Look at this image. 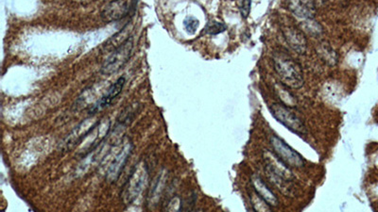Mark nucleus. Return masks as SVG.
I'll return each instance as SVG.
<instances>
[{
    "label": "nucleus",
    "mask_w": 378,
    "mask_h": 212,
    "mask_svg": "<svg viewBox=\"0 0 378 212\" xmlns=\"http://www.w3.org/2000/svg\"><path fill=\"white\" fill-rule=\"evenodd\" d=\"M273 64L276 73L286 87L292 89L303 87L305 83L303 69L290 56L284 52L274 54Z\"/></svg>",
    "instance_id": "nucleus-1"
},
{
    "label": "nucleus",
    "mask_w": 378,
    "mask_h": 212,
    "mask_svg": "<svg viewBox=\"0 0 378 212\" xmlns=\"http://www.w3.org/2000/svg\"><path fill=\"white\" fill-rule=\"evenodd\" d=\"M148 177L147 164L143 161L136 164L122 188L120 195L125 205H131L139 196L148 181Z\"/></svg>",
    "instance_id": "nucleus-2"
},
{
    "label": "nucleus",
    "mask_w": 378,
    "mask_h": 212,
    "mask_svg": "<svg viewBox=\"0 0 378 212\" xmlns=\"http://www.w3.org/2000/svg\"><path fill=\"white\" fill-rule=\"evenodd\" d=\"M134 37L131 36L121 45L116 48L100 68L102 75L109 76L118 72L130 60L134 50Z\"/></svg>",
    "instance_id": "nucleus-3"
},
{
    "label": "nucleus",
    "mask_w": 378,
    "mask_h": 212,
    "mask_svg": "<svg viewBox=\"0 0 378 212\" xmlns=\"http://www.w3.org/2000/svg\"><path fill=\"white\" fill-rule=\"evenodd\" d=\"M270 109L272 116L288 130L299 136L307 135L305 123L288 106L281 103H276L271 105Z\"/></svg>",
    "instance_id": "nucleus-4"
},
{
    "label": "nucleus",
    "mask_w": 378,
    "mask_h": 212,
    "mask_svg": "<svg viewBox=\"0 0 378 212\" xmlns=\"http://www.w3.org/2000/svg\"><path fill=\"white\" fill-rule=\"evenodd\" d=\"M270 145L274 155L288 167L300 168L305 166V159L278 136L273 135L270 137Z\"/></svg>",
    "instance_id": "nucleus-5"
},
{
    "label": "nucleus",
    "mask_w": 378,
    "mask_h": 212,
    "mask_svg": "<svg viewBox=\"0 0 378 212\" xmlns=\"http://www.w3.org/2000/svg\"><path fill=\"white\" fill-rule=\"evenodd\" d=\"M135 0H113L102 8L100 16L106 23L121 20L135 9Z\"/></svg>",
    "instance_id": "nucleus-6"
},
{
    "label": "nucleus",
    "mask_w": 378,
    "mask_h": 212,
    "mask_svg": "<svg viewBox=\"0 0 378 212\" xmlns=\"http://www.w3.org/2000/svg\"><path fill=\"white\" fill-rule=\"evenodd\" d=\"M99 122H93L90 119L84 120L81 124H79L68 137L62 143L61 147L65 151H69L73 149L75 146H78L81 141L88 136L98 126Z\"/></svg>",
    "instance_id": "nucleus-7"
},
{
    "label": "nucleus",
    "mask_w": 378,
    "mask_h": 212,
    "mask_svg": "<svg viewBox=\"0 0 378 212\" xmlns=\"http://www.w3.org/2000/svg\"><path fill=\"white\" fill-rule=\"evenodd\" d=\"M134 146L131 142H128L121 151L116 156L109 166L108 171L106 172V180L109 183H115L118 181L121 174L125 165L128 162V159L131 157Z\"/></svg>",
    "instance_id": "nucleus-8"
},
{
    "label": "nucleus",
    "mask_w": 378,
    "mask_h": 212,
    "mask_svg": "<svg viewBox=\"0 0 378 212\" xmlns=\"http://www.w3.org/2000/svg\"><path fill=\"white\" fill-rule=\"evenodd\" d=\"M288 10L299 18L313 19L316 14V5L313 0H285Z\"/></svg>",
    "instance_id": "nucleus-9"
},
{
    "label": "nucleus",
    "mask_w": 378,
    "mask_h": 212,
    "mask_svg": "<svg viewBox=\"0 0 378 212\" xmlns=\"http://www.w3.org/2000/svg\"><path fill=\"white\" fill-rule=\"evenodd\" d=\"M284 36L288 45L298 54H305L307 47V41L305 34L294 27L284 28Z\"/></svg>",
    "instance_id": "nucleus-10"
},
{
    "label": "nucleus",
    "mask_w": 378,
    "mask_h": 212,
    "mask_svg": "<svg viewBox=\"0 0 378 212\" xmlns=\"http://www.w3.org/2000/svg\"><path fill=\"white\" fill-rule=\"evenodd\" d=\"M126 83V80L124 77L119 78L118 80H117L114 84L111 85V87L109 88L107 93H105L93 106L91 107L90 109V113H95L97 112L98 110L104 108L105 106L110 105L113 100L118 97L120 93H121L122 90L124 88V85Z\"/></svg>",
    "instance_id": "nucleus-11"
},
{
    "label": "nucleus",
    "mask_w": 378,
    "mask_h": 212,
    "mask_svg": "<svg viewBox=\"0 0 378 212\" xmlns=\"http://www.w3.org/2000/svg\"><path fill=\"white\" fill-rule=\"evenodd\" d=\"M252 184H253L255 191L270 207H277L278 206V204H279L278 199L259 176H253Z\"/></svg>",
    "instance_id": "nucleus-12"
},
{
    "label": "nucleus",
    "mask_w": 378,
    "mask_h": 212,
    "mask_svg": "<svg viewBox=\"0 0 378 212\" xmlns=\"http://www.w3.org/2000/svg\"><path fill=\"white\" fill-rule=\"evenodd\" d=\"M132 28L133 27H132L131 24H127L118 33L114 35L111 39H109L106 42L105 47L109 49V50L110 49H114L115 50L116 48H118L119 45H121L124 42H126L131 37L130 33L132 31Z\"/></svg>",
    "instance_id": "nucleus-13"
},
{
    "label": "nucleus",
    "mask_w": 378,
    "mask_h": 212,
    "mask_svg": "<svg viewBox=\"0 0 378 212\" xmlns=\"http://www.w3.org/2000/svg\"><path fill=\"white\" fill-rule=\"evenodd\" d=\"M317 52L326 64L334 66L338 64V54L327 43L322 42L317 47Z\"/></svg>",
    "instance_id": "nucleus-14"
},
{
    "label": "nucleus",
    "mask_w": 378,
    "mask_h": 212,
    "mask_svg": "<svg viewBox=\"0 0 378 212\" xmlns=\"http://www.w3.org/2000/svg\"><path fill=\"white\" fill-rule=\"evenodd\" d=\"M226 25L221 23V22H217V21H211L209 22L206 27H205V31L206 33L210 34V35H217L219 33H222L226 30Z\"/></svg>",
    "instance_id": "nucleus-15"
},
{
    "label": "nucleus",
    "mask_w": 378,
    "mask_h": 212,
    "mask_svg": "<svg viewBox=\"0 0 378 212\" xmlns=\"http://www.w3.org/2000/svg\"><path fill=\"white\" fill-rule=\"evenodd\" d=\"M303 26L305 27L306 31H307L308 33L313 34V35H320L323 33L322 26L318 22H316L314 20V18L305 20V22L303 23Z\"/></svg>",
    "instance_id": "nucleus-16"
},
{
    "label": "nucleus",
    "mask_w": 378,
    "mask_h": 212,
    "mask_svg": "<svg viewBox=\"0 0 378 212\" xmlns=\"http://www.w3.org/2000/svg\"><path fill=\"white\" fill-rule=\"evenodd\" d=\"M184 26L189 34H194L200 26V22L197 18L193 16H189L184 20Z\"/></svg>",
    "instance_id": "nucleus-17"
},
{
    "label": "nucleus",
    "mask_w": 378,
    "mask_h": 212,
    "mask_svg": "<svg viewBox=\"0 0 378 212\" xmlns=\"http://www.w3.org/2000/svg\"><path fill=\"white\" fill-rule=\"evenodd\" d=\"M251 4H252V0H242V4L240 6V13L244 19H246L250 14Z\"/></svg>",
    "instance_id": "nucleus-18"
}]
</instances>
